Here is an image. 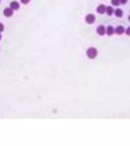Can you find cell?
I'll list each match as a JSON object with an SVG mask.
<instances>
[{
  "instance_id": "30bf717a",
  "label": "cell",
  "mask_w": 130,
  "mask_h": 146,
  "mask_svg": "<svg viewBox=\"0 0 130 146\" xmlns=\"http://www.w3.org/2000/svg\"><path fill=\"white\" fill-rule=\"evenodd\" d=\"M114 13H115L116 16L118 17V18H121L122 16V15H123V12H122V9H116V11H114Z\"/></svg>"
},
{
  "instance_id": "8992f818",
  "label": "cell",
  "mask_w": 130,
  "mask_h": 146,
  "mask_svg": "<svg viewBox=\"0 0 130 146\" xmlns=\"http://www.w3.org/2000/svg\"><path fill=\"white\" fill-rule=\"evenodd\" d=\"M19 3L18 2H15V1H13L10 3V7L12 10H18L19 9Z\"/></svg>"
},
{
  "instance_id": "5bb4252c",
  "label": "cell",
  "mask_w": 130,
  "mask_h": 146,
  "mask_svg": "<svg viewBox=\"0 0 130 146\" xmlns=\"http://www.w3.org/2000/svg\"><path fill=\"white\" fill-rule=\"evenodd\" d=\"M126 34H127L128 36H130V27L128 28V29L126 30Z\"/></svg>"
},
{
  "instance_id": "ba28073f",
  "label": "cell",
  "mask_w": 130,
  "mask_h": 146,
  "mask_svg": "<svg viewBox=\"0 0 130 146\" xmlns=\"http://www.w3.org/2000/svg\"><path fill=\"white\" fill-rule=\"evenodd\" d=\"M114 32H115V30H114V28H113L112 26H109V27L107 28V34L109 36L113 35Z\"/></svg>"
},
{
  "instance_id": "277c9868",
  "label": "cell",
  "mask_w": 130,
  "mask_h": 146,
  "mask_svg": "<svg viewBox=\"0 0 130 146\" xmlns=\"http://www.w3.org/2000/svg\"><path fill=\"white\" fill-rule=\"evenodd\" d=\"M106 6H105L104 5H103V4H101L100 5H98V7H97V12L98 13H100V14H103L104 12H106Z\"/></svg>"
},
{
  "instance_id": "3957f363",
  "label": "cell",
  "mask_w": 130,
  "mask_h": 146,
  "mask_svg": "<svg viewBox=\"0 0 130 146\" xmlns=\"http://www.w3.org/2000/svg\"><path fill=\"white\" fill-rule=\"evenodd\" d=\"M97 32L99 35L103 36L105 33H106V28H105L103 25H100L97 29Z\"/></svg>"
},
{
  "instance_id": "2e32d148",
  "label": "cell",
  "mask_w": 130,
  "mask_h": 146,
  "mask_svg": "<svg viewBox=\"0 0 130 146\" xmlns=\"http://www.w3.org/2000/svg\"><path fill=\"white\" fill-rule=\"evenodd\" d=\"M1 38H2V36H1V34H0V40H1Z\"/></svg>"
},
{
  "instance_id": "8fae6325",
  "label": "cell",
  "mask_w": 130,
  "mask_h": 146,
  "mask_svg": "<svg viewBox=\"0 0 130 146\" xmlns=\"http://www.w3.org/2000/svg\"><path fill=\"white\" fill-rule=\"evenodd\" d=\"M111 3L113 4V5L117 6L120 5V0H111Z\"/></svg>"
},
{
  "instance_id": "5b68a950",
  "label": "cell",
  "mask_w": 130,
  "mask_h": 146,
  "mask_svg": "<svg viewBox=\"0 0 130 146\" xmlns=\"http://www.w3.org/2000/svg\"><path fill=\"white\" fill-rule=\"evenodd\" d=\"M12 15H13V10L11 8H6L4 10V15L5 17H11Z\"/></svg>"
},
{
  "instance_id": "7a4b0ae2",
  "label": "cell",
  "mask_w": 130,
  "mask_h": 146,
  "mask_svg": "<svg viewBox=\"0 0 130 146\" xmlns=\"http://www.w3.org/2000/svg\"><path fill=\"white\" fill-rule=\"evenodd\" d=\"M85 21L88 24H93L95 21V16L92 14H89L86 16L85 18Z\"/></svg>"
},
{
  "instance_id": "9c48e42d",
  "label": "cell",
  "mask_w": 130,
  "mask_h": 146,
  "mask_svg": "<svg viewBox=\"0 0 130 146\" xmlns=\"http://www.w3.org/2000/svg\"><path fill=\"white\" fill-rule=\"evenodd\" d=\"M106 12H107V14L108 15L110 16V15H112L114 13V10H113V7H111V6H108V7L106 8Z\"/></svg>"
},
{
  "instance_id": "e0dca14e",
  "label": "cell",
  "mask_w": 130,
  "mask_h": 146,
  "mask_svg": "<svg viewBox=\"0 0 130 146\" xmlns=\"http://www.w3.org/2000/svg\"><path fill=\"white\" fill-rule=\"evenodd\" d=\"M129 21H130V16H129Z\"/></svg>"
},
{
  "instance_id": "52a82bcc",
  "label": "cell",
  "mask_w": 130,
  "mask_h": 146,
  "mask_svg": "<svg viewBox=\"0 0 130 146\" xmlns=\"http://www.w3.org/2000/svg\"><path fill=\"white\" fill-rule=\"evenodd\" d=\"M115 32H116L117 34L121 35V34H122L123 33L125 32V29H124V28H123L122 26H118V27H117V28L115 29Z\"/></svg>"
},
{
  "instance_id": "7c38bea8",
  "label": "cell",
  "mask_w": 130,
  "mask_h": 146,
  "mask_svg": "<svg viewBox=\"0 0 130 146\" xmlns=\"http://www.w3.org/2000/svg\"><path fill=\"white\" fill-rule=\"evenodd\" d=\"M30 1V0H21V2L23 4H24V5H26V4H28V3H29Z\"/></svg>"
},
{
  "instance_id": "9a60e30c",
  "label": "cell",
  "mask_w": 130,
  "mask_h": 146,
  "mask_svg": "<svg viewBox=\"0 0 130 146\" xmlns=\"http://www.w3.org/2000/svg\"><path fill=\"white\" fill-rule=\"evenodd\" d=\"M128 2V0H120V2L121 3V4H126V2Z\"/></svg>"
},
{
  "instance_id": "4fadbf2b",
  "label": "cell",
  "mask_w": 130,
  "mask_h": 146,
  "mask_svg": "<svg viewBox=\"0 0 130 146\" xmlns=\"http://www.w3.org/2000/svg\"><path fill=\"white\" fill-rule=\"evenodd\" d=\"M3 30H4V25L0 23V32L3 31Z\"/></svg>"
},
{
  "instance_id": "6da1fadb",
  "label": "cell",
  "mask_w": 130,
  "mask_h": 146,
  "mask_svg": "<svg viewBox=\"0 0 130 146\" xmlns=\"http://www.w3.org/2000/svg\"><path fill=\"white\" fill-rule=\"evenodd\" d=\"M97 55V50L94 47H91L87 50V56L90 59H94Z\"/></svg>"
}]
</instances>
